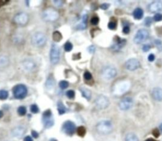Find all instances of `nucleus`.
Wrapping results in <instances>:
<instances>
[{
  "label": "nucleus",
  "instance_id": "nucleus-1",
  "mask_svg": "<svg viewBox=\"0 0 162 141\" xmlns=\"http://www.w3.org/2000/svg\"><path fill=\"white\" fill-rule=\"evenodd\" d=\"M96 130L99 134L102 135H106L112 132L113 130V125L112 122L109 120H103L99 121L96 125Z\"/></svg>",
  "mask_w": 162,
  "mask_h": 141
},
{
  "label": "nucleus",
  "instance_id": "nucleus-2",
  "mask_svg": "<svg viewBox=\"0 0 162 141\" xmlns=\"http://www.w3.org/2000/svg\"><path fill=\"white\" fill-rule=\"evenodd\" d=\"M59 17V13L55 9L48 8L43 12V19L47 22H54Z\"/></svg>",
  "mask_w": 162,
  "mask_h": 141
},
{
  "label": "nucleus",
  "instance_id": "nucleus-3",
  "mask_svg": "<svg viewBox=\"0 0 162 141\" xmlns=\"http://www.w3.org/2000/svg\"><path fill=\"white\" fill-rule=\"evenodd\" d=\"M46 36L44 33L38 32L35 33L32 37V43L33 45L37 47H40L44 46L46 43Z\"/></svg>",
  "mask_w": 162,
  "mask_h": 141
},
{
  "label": "nucleus",
  "instance_id": "nucleus-4",
  "mask_svg": "<svg viewBox=\"0 0 162 141\" xmlns=\"http://www.w3.org/2000/svg\"><path fill=\"white\" fill-rule=\"evenodd\" d=\"M13 93L14 97L18 99H22L26 97L27 94V89L22 84L17 85L13 87Z\"/></svg>",
  "mask_w": 162,
  "mask_h": 141
},
{
  "label": "nucleus",
  "instance_id": "nucleus-5",
  "mask_svg": "<svg viewBox=\"0 0 162 141\" xmlns=\"http://www.w3.org/2000/svg\"><path fill=\"white\" fill-rule=\"evenodd\" d=\"M49 56L52 64L56 65L58 63L60 59V49L57 45L53 44L51 45Z\"/></svg>",
  "mask_w": 162,
  "mask_h": 141
},
{
  "label": "nucleus",
  "instance_id": "nucleus-6",
  "mask_svg": "<svg viewBox=\"0 0 162 141\" xmlns=\"http://www.w3.org/2000/svg\"><path fill=\"white\" fill-rule=\"evenodd\" d=\"M117 70L115 67L112 66H108L104 67L102 70L101 75L104 79L110 80L117 76Z\"/></svg>",
  "mask_w": 162,
  "mask_h": 141
},
{
  "label": "nucleus",
  "instance_id": "nucleus-7",
  "mask_svg": "<svg viewBox=\"0 0 162 141\" xmlns=\"http://www.w3.org/2000/svg\"><path fill=\"white\" fill-rule=\"evenodd\" d=\"M130 83L128 81H122L115 84L113 88V92L117 95H121L129 90Z\"/></svg>",
  "mask_w": 162,
  "mask_h": 141
},
{
  "label": "nucleus",
  "instance_id": "nucleus-8",
  "mask_svg": "<svg viewBox=\"0 0 162 141\" xmlns=\"http://www.w3.org/2000/svg\"><path fill=\"white\" fill-rule=\"evenodd\" d=\"M149 37V32L146 29H141L137 31V33L135 35L134 41L136 44H140L145 41Z\"/></svg>",
  "mask_w": 162,
  "mask_h": 141
},
{
  "label": "nucleus",
  "instance_id": "nucleus-9",
  "mask_svg": "<svg viewBox=\"0 0 162 141\" xmlns=\"http://www.w3.org/2000/svg\"><path fill=\"white\" fill-rule=\"evenodd\" d=\"M95 104L97 108L99 109H105L108 107L110 101L108 97L103 95L98 96L95 100Z\"/></svg>",
  "mask_w": 162,
  "mask_h": 141
},
{
  "label": "nucleus",
  "instance_id": "nucleus-10",
  "mask_svg": "<svg viewBox=\"0 0 162 141\" xmlns=\"http://www.w3.org/2000/svg\"><path fill=\"white\" fill-rule=\"evenodd\" d=\"M29 15L25 13H19L14 17L15 23L20 25H25L29 22Z\"/></svg>",
  "mask_w": 162,
  "mask_h": 141
},
{
  "label": "nucleus",
  "instance_id": "nucleus-11",
  "mask_svg": "<svg viewBox=\"0 0 162 141\" xmlns=\"http://www.w3.org/2000/svg\"><path fill=\"white\" fill-rule=\"evenodd\" d=\"M62 130L68 135H72L76 130V126L74 122L67 121L63 123L62 126Z\"/></svg>",
  "mask_w": 162,
  "mask_h": 141
},
{
  "label": "nucleus",
  "instance_id": "nucleus-12",
  "mask_svg": "<svg viewBox=\"0 0 162 141\" xmlns=\"http://www.w3.org/2000/svg\"><path fill=\"white\" fill-rule=\"evenodd\" d=\"M125 67L129 70H135L140 67V62L136 59H130L125 63Z\"/></svg>",
  "mask_w": 162,
  "mask_h": 141
},
{
  "label": "nucleus",
  "instance_id": "nucleus-13",
  "mask_svg": "<svg viewBox=\"0 0 162 141\" xmlns=\"http://www.w3.org/2000/svg\"><path fill=\"white\" fill-rule=\"evenodd\" d=\"M132 104H133V101L132 99L130 97H126L120 102L119 108L121 110L126 111L131 108Z\"/></svg>",
  "mask_w": 162,
  "mask_h": 141
},
{
  "label": "nucleus",
  "instance_id": "nucleus-14",
  "mask_svg": "<svg viewBox=\"0 0 162 141\" xmlns=\"http://www.w3.org/2000/svg\"><path fill=\"white\" fill-rule=\"evenodd\" d=\"M114 44L112 45V48L114 51H118L122 48L126 44V40L125 39L120 38L118 36H116L115 39Z\"/></svg>",
  "mask_w": 162,
  "mask_h": 141
},
{
  "label": "nucleus",
  "instance_id": "nucleus-15",
  "mask_svg": "<svg viewBox=\"0 0 162 141\" xmlns=\"http://www.w3.org/2000/svg\"><path fill=\"white\" fill-rule=\"evenodd\" d=\"M148 10L153 13L162 11V2L160 1H155L148 5Z\"/></svg>",
  "mask_w": 162,
  "mask_h": 141
},
{
  "label": "nucleus",
  "instance_id": "nucleus-16",
  "mask_svg": "<svg viewBox=\"0 0 162 141\" xmlns=\"http://www.w3.org/2000/svg\"><path fill=\"white\" fill-rule=\"evenodd\" d=\"M22 66L27 71H32V70L35 69L36 65L34 62V61L31 60V59H25L23 61Z\"/></svg>",
  "mask_w": 162,
  "mask_h": 141
},
{
  "label": "nucleus",
  "instance_id": "nucleus-17",
  "mask_svg": "<svg viewBox=\"0 0 162 141\" xmlns=\"http://www.w3.org/2000/svg\"><path fill=\"white\" fill-rule=\"evenodd\" d=\"M151 95L153 98L157 101H162V89L160 88H155L153 89Z\"/></svg>",
  "mask_w": 162,
  "mask_h": 141
},
{
  "label": "nucleus",
  "instance_id": "nucleus-18",
  "mask_svg": "<svg viewBox=\"0 0 162 141\" xmlns=\"http://www.w3.org/2000/svg\"><path fill=\"white\" fill-rule=\"evenodd\" d=\"M25 130L24 129V128L21 127H18L15 128L13 130H12V134L13 135V136L15 137L20 138L25 134Z\"/></svg>",
  "mask_w": 162,
  "mask_h": 141
},
{
  "label": "nucleus",
  "instance_id": "nucleus-19",
  "mask_svg": "<svg viewBox=\"0 0 162 141\" xmlns=\"http://www.w3.org/2000/svg\"><path fill=\"white\" fill-rule=\"evenodd\" d=\"M80 91L82 93V96L84 97L87 100L89 101L91 98V92L86 87H84V86H82V87H80Z\"/></svg>",
  "mask_w": 162,
  "mask_h": 141
},
{
  "label": "nucleus",
  "instance_id": "nucleus-20",
  "mask_svg": "<svg viewBox=\"0 0 162 141\" xmlns=\"http://www.w3.org/2000/svg\"><path fill=\"white\" fill-rule=\"evenodd\" d=\"M10 61L7 57L5 55H0V69H4L9 65Z\"/></svg>",
  "mask_w": 162,
  "mask_h": 141
},
{
  "label": "nucleus",
  "instance_id": "nucleus-21",
  "mask_svg": "<svg viewBox=\"0 0 162 141\" xmlns=\"http://www.w3.org/2000/svg\"><path fill=\"white\" fill-rule=\"evenodd\" d=\"M87 15L86 13L83 14L82 17V21L79 25H77L78 29H85L87 27Z\"/></svg>",
  "mask_w": 162,
  "mask_h": 141
},
{
  "label": "nucleus",
  "instance_id": "nucleus-22",
  "mask_svg": "<svg viewBox=\"0 0 162 141\" xmlns=\"http://www.w3.org/2000/svg\"><path fill=\"white\" fill-rule=\"evenodd\" d=\"M144 15V12L140 8H137L133 12V16L136 19H141Z\"/></svg>",
  "mask_w": 162,
  "mask_h": 141
},
{
  "label": "nucleus",
  "instance_id": "nucleus-23",
  "mask_svg": "<svg viewBox=\"0 0 162 141\" xmlns=\"http://www.w3.org/2000/svg\"><path fill=\"white\" fill-rule=\"evenodd\" d=\"M43 123L44 127L46 128H49L54 125V120L51 117L50 118H43Z\"/></svg>",
  "mask_w": 162,
  "mask_h": 141
},
{
  "label": "nucleus",
  "instance_id": "nucleus-24",
  "mask_svg": "<svg viewBox=\"0 0 162 141\" xmlns=\"http://www.w3.org/2000/svg\"><path fill=\"white\" fill-rule=\"evenodd\" d=\"M55 81L53 77L51 75L49 76L48 77V80H47L46 83V87L48 88V89H52L54 86V85H55Z\"/></svg>",
  "mask_w": 162,
  "mask_h": 141
},
{
  "label": "nucleus",
  "instance_id": "nucleus-25",
  "mask_svg": "<svg viewBox=\"0 0 162 141\" xmlns=\"http://www.w3.org/2000/svg\"><path fill=\"white\" fill-rule=\"evenodd\" d=\"M53 39L55 41L59 42L62 40V35L59 31H55L53 33Z\"/></svg>",
  "mask_w": 162,
  "mask_h": 141
},
{
  "label": "nucleus",
  "instance_id": "nucleus-26",
  "mask_svg": "<svg viewBox=\"0 0 162 141\" xmlns=\"http://www.w3.org/2000/svg\"><path fill=\"white\" fill-rule=\"evenodd\" d=\"M125 141H139L137 135L134 134H129L125 137Z\"/></svg>",
  "mask_w": 162,
  "mask_h": 141
},
{
  "label": "nucleus",
  "instance_id": "nucleus-27",
  "mask_svg": "<svg viewBox=\"0 0 162 141\" xmlns=\"http://www.w3.org/2000/svg\"><path fill=\"white\" fill-rule=\"evenodd\" d=\"M57 105H58V111L59 114H60V115L64 114L66 111V108H65V105H63V103H62V102H58Z\"/></svg>",
  "mask_w": 162,
  "mask_h": 141
},
{
  "label": "nucleus",
  "instance_id": "nucleus-28",
  "mask_svg": "<svg viewBox=\"0 0 162 141\" xmlns=\"http://www.w3.org/2000/svg\"><path fill=\"white\" fill-rule=\"evenodd\" d=\"M8 97V92L6 90H0V99L5 100Z\"/></svg>",
  "mask_w": 162,
  "mask_h": 141
},
{
  "label": "nucleus",
  "instance_id": "nucleus-29",
  "mask_svg": "<svg viewBox=\"0 0 162 141\" xmlns=\"http://www.w3.org/2000/svg\"><path fill=\"white\" fill-rule=\"evenodd\" d=\"M86 133V130L85 128V127H79V128H77V134L80 137H84Z\"/></svg>",
  "mask_w": 162,
  "mask_h": 141
},
{
  "label": "nucleus",
  "instance_id": "nucleus-30",
  "mask_svg": "<svg viewBox=\"0 0 162 141\" xmlns=\"http://www.w3.org/2000/svg\"><path fill=\"white\" fill-rule=\"evenodd\" d=\"M68 85H69V83H68V81H64L62 80L61 81L60 83H59V86L60 87V89H66L68 88Z\"/></svg>",
  "mask_w": 162,
  "mask_h": 141
},
{
  "label": "nucleus",
  "instance_id": "nucleus-31",
  "mask_svg": "<svg viewBox=\"0 0 162 141\" xmlns=\"http://www.w3.org/2000/svg\"><path fill=\"white\" fill-rule=\"evenodd\" d=\"M73 48V45L70 42H67L64 45V50L67 52L70 51Z\"/></svg>",
  "mask_w": 162,
  "mask_h": 141
},
{
  "label": "nucleus",
  "instance_id": "nucleus-32",
  "mask_svg": "<svg viewBox=\"0 0 162 141\" xmlns=\"http://www.w3.org/2000/svg\"><path fill=\"white\" fill-rule=\"evenodd\" d=\"M27 109L24 106H20L18 108V113L20 116H24L26 114Z\"/></svg>",
  "mask_w": 162,
  "mask_h": 141
},
{
  "label": "nucleus",
  "instance_id": "nucleus-33",
  "mask_svg": "<svg viewBox=\"0 0 162 141\" xmlns=\"http://www.w3.org/2000/svg\"><path fill=\"white\" fill-rule=\"evenodd\" d=\"M84 79L86 80L89 81V80H92L93 76H92V74L90 72L86 71L84 73Z\"/></svg>",
  "mask_w": 162,
  "mask_h": 141
},
{
  "label": "nucleus",
  "instance_id": "nucleus-34",
  "mask_svg": "<svg viewBox=\"0 0 162 141\" xmlns=\"http://www.w3.org/2000/svg\"><path fill=\"white\" fill-rule=\"evenodd\" d=\"M31 111L32 113L36 114L39 111V108L36 104H32L31 106Z\"/></svg>",
  "mask_w": 162,
  "mask_h": 141
},
{
  "label": "nucleus",
  "instance_id": "nucleus-35",
  "mask_svg": "<svg viewBox=\"0 0 162 141\" xmlns=\"http://www.w3.org/2000/svg\"><path fill=\"white\" fill-rule=\"evenodd\" d=\"M66 95H67V97H68L69 99H74L75 97V92L74 90H68L66 92Z\"/></svg>",
  "mask_w": 162,
  "mask_h": 141
},
{
  "label": "nucleus",
  "instance_id": "nucleus-36",
  "mask_svg": "<svg viewBox=\"0 0 162 141\" xmlns=\"http://www.w3.org/2000/svg\"><path fill=\"white\" fill-rule=\"evenodd\" d=\"M117 27V22L115 21H110L108 24V28L110 29H115Z\"/></svg>",
  "mask_w": 162,
  "mask_h": 141
},
{
  "label": "nucleus",
  "instance_id": "nucleus-37",
  "mask_svg": "<svg viewBox=\"0 0 162 141\" xmlns=\"http://www.w3.org/2000/svg\"><path fill=\"white\" fill-rule=\"evenodd\" d=\"M153 19L155 21H156V22L161 21V20H162V14L160 13H156V14L155 15V16H154Z\"/></svg>",
  "mask_w": 162,
  "mask_h": 141
},
{
  "label": "nucleus",
  "instance_id": "nucleus-38",
  "mask_svg": "<svg viewBox=\"0 0 162 141\" xmlns=\"http://www.w3.org/2000/svg\"><path fill=\"white\" fill-rule=\"evenodd\" d=\"M152 24V18L151 17H147L146 18L145 20H144V24H145L146 26H150Z\"/></svg>",
  "mask_w": 162,
  "mask_h": 141
},
{
  "label": "nucleus",
  "instance_id": "nucleus-39",
  "mask_svg": "<svg viewBox=\"0 0 162 141\" xmlns=\"http://www.w3.org/2000/svg\"><path fill=\"white\" fill-rule=\"evenodd\" d=\"M51 116H52V113H51V111L49 109L44 111L43 114V118H50L51 117Z\"/></svg>",
  "mask_w": 162,
  "mask_h": 141
},
{
  "label": "nucleus",
  "instance_id": "nucleus-40",
  "mask_svg": "<svg viewBox=\"0 0 162 141\" xmlns=\"http://www.w3.org/2000/svg\"><path fill=\"white\" fill-rule=\"evenodd\" d=\"M99 19L98 17H93L91 20V23L93 25H97L99 23Z\"/></svg>",
  "mask_w": 162,
  "mask_h": 141
},
{
  "label": "nucleus",
  "instance_id": "nucleus-41",
  "mask_svg": "<svg viewBox=\"0 0 162 141\" xmlns=\"http://www.w3.org/2000/svg\"><path fill=\"white\" fill-rule=\"evenodd\" d=\"M155 45H156V47L159 48V50H162V43L161 41L156 40L155 41Z\"/></svg>",
  "mask_w": 162,
  "mask_h": 141
},
{
  "label": "nucleus",
  "instance_id": "nucleus-42",
  "mask_svg": "<svg viewBox=\"0 0 162 141\" xmlns=\"http://www.w3.org/2000/svg\"><path fill=\"white\" fill-rule=\"evenodd\" d=\"M53 3L54 5H55L56 7H60V6H62L63 4V1H60V0H59V1H53Z\"/></svg>",
  "mask_w": 162,
  "mask_h": 141
},
{
  "label": "nucleus",
  "instance_id": "nucleus-43",
  "mask_svg": "<svg viewBox=\"0 0 162 141\" xmlns=\"http://www.w3.org/2000/svg\"><path fill=\"white\" fill-rule=\"evenodd\" d=\"M87 50H88V51L90 53V54H94V53L95 52V50H96L95 47H94V45H91L90 47H88V48H87Z\"/></svg>",
  "mask_w": 162,
  "mask_h": 141
},
{
  "label": "nucleus",
  "instance_id": "nucleus-44",
  "mask_svg": "<svg viewBox=\"0 0 162 141\" xmlns=\"http://www.w3.org/2000/svg\"><path fill=\"white\" fill-rule=\"evenodd\" d=\"M153 135H154V137H155L156 138H158L159 136H160V131L158 129H154L152 131Z\"/></svg>",
  "mask_w": 162,
  "mask_h": 141
},
{
  "label": "nucleus",
  "instance_id": "nucleus-45",
  "mask_svg": "<svg viewBox=\"0 0 162 141\" xmlns=\"http://www.w3.org/2000/svg\"><path fill=\"white\" fill-rule=\"evenodd\" d=\"M151 48V46L149 45L148 44H146V45H143V50L144 51H145V52H146V51H148L150 50Z\"/></svg>",
  "mask_w": 162,
  "mask_h": 141
},
{
  "label": "nucleus",
  "instance_id": "nucleus-46",
  "mask_svg": "<svg viewBox=\"0 0 162 141\" xmlns=\"http://www.w3.org/2000/svg\"><path fill=\"white\" fill-rule=\"evenodd\" d=\"M109 7H110V4H108V3H103L100 6L101 8L104 10H107Z\"/></svg>",
  "mask_w": 162,
  "mask_h": 141
},
{
  "label": "nucleus",
  "instance_id": "nucleus-47",
  "mask_svg": "<svg viewBox=\"0 0 162 141\" xmlns=\"http://www.w3.org/2000/svg\"><path fill=\"white\" fill-rule=\"evenodd\" d=\"M129 32H130V28L128 25L124 26V29H123V32L124 34H129Z\"/></svg>",
  "mask_w": 162,
  "mask_h": 141
},
{
  "label": "nucleus",
  "instance_id": "nucleus-48",
  "mask_svg": "<svg viewBox=\"0 0 162 141\" xmlns=\"http://www.w3.org/2000/svg\"><path fill=\"white\" fill-rule=\"evenodd\" d=\"M148 60H149V62H153V61L155 60V55L153 54H149V56H148Z\"/></svg>",
  "mask_w": 162,
  "mask_h": 141
},
{
  "label": "nucleus",
  "instance_id": "nucleus-49",
  "mask_svg": "<svg viewBox=\"0 0 162 141\" xmlns=\"http://www.w3.org/2000/svg\"><path fill=\"white\" fill-rule=\"evenodd\" d=\"M31 134H32V137H33L34 138H36V139L39 137V134L37 132V131L35 130H32V131H31Z\"/></svg>",
  "mask_w": 162,
  "mask_h": 141
},
{
  "label": "nucleus",
  "instance_id": "nucleus-50",
  "mask_svg": "<svg viewBox=\"0 0 162 141\" xmlns=\"http://www.w3.org/2000/svg\"><path fill=\"white\" fill-rule=\"evenodd\" d=\"M24 141H33V140H32V139L30 136H27L24 138Z\"/></svg>",
  "mask_w": 162,
  "mask_h": 141
},
{
  "label": "nucleus",
  "instance_id": "nucleus-51",
  "mask_svg": "<svg viewBox=\"0 0 162 141\" xmlns=\"http://www.w3.org/2000/svg\"><path fill=\"white\" fill-rule=\"evenodd\" d=\"M3 112L2 111H0V118L3 117Z\"/></svg>",
  "mask_w": 162,
  "mask_h": 141
},
{
  "label": "nucleus",
  "instance_id": "nucleus-52",
  "mask_svg": "<svg viewBox=\"0 0 162 141\" xmlns=\"http://www.w3.org/2000/svg\"><path fill=\"white\" fill-rule=\"evenodd\" d=\"M146 141H156L155 140V139H151V138H150V139H147L146 140Z\"/></svg>",
  "mask_w": 162,
  "mask_h": 141
},
{
  "label": "nucleus",
  "instance_id": "nucleus-53",
  "mask_svg": "<svg viewBox=\"0 0 162 141\" xmlns=\"http://www.w3.org/2000/svg\"><path fill=\"white\" fill-rule=\"evenodd\" d=\"M160 130H161V131H162V123L161 125H160Z\"/></svg>",
  "mask_w": 162,
  "mask_h": 141
},
{
  "label": "nucleus",
  "instance_id": "nucleus-54",
  "mask_svg": "<svg viewBox=\"0 0 162 141\" xmlns=\"http://www.w3.org/2000/svg\"><path fill=\"white\" fill-rule=\"evenodd\" d=\"M50 141H56V139H51Z\"/></svg>",
  "mask_w": 162,
  "mask_h": 141
}]
</instances>
